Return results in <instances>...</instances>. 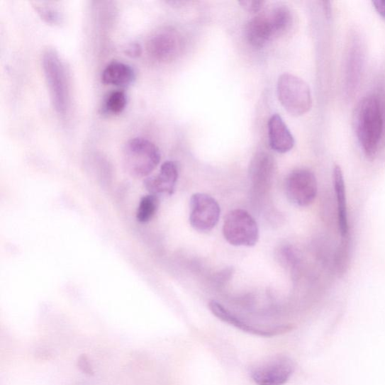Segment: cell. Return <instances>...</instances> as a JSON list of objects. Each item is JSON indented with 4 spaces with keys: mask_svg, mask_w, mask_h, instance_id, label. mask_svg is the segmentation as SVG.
Instances as JSON below:
<instances>
[{
    "mask_svg": "<svg viewBox=\"0 0 385 385\" xmlns=\"http://www.w3.org/2000/svg\"><path fill=\"white\" fill-rule=\"evenodd\" d=\"M372 4L380 16L385 19V0H377V1L372 2Z\"/></svg>",
    "mask_w": 385,
    "mask_h": 385,
    "instance_id": "obj_23",
    "label": "cell"
},
{
    "mask_svg": "<svg viewBox=\"0 0 385 385\" xmlns=\"http://www.w3.org/2000/svg\"><path fill=\"white\" fill-rule=\"evenodd\" d=\"M126 54L132 57H139L142 54V48L138 43L130 44L126 48Z\"/></svg>",
    "mask_w": 385,
    "mask_h": 385,
    "instance_id": "obj_22",
    "label": "cell"
},
{
    "mask_svg": "<svg viewBox=\"0 0 385 385\" xmlns=\"http://www.w3.org/2000/svg\"><path fill=\"white\" fill-rule=\"evenodd\" d=\"M210 311L221 320L238 328L243 332L262 337H272L279 336L291 330L289 325H279L269 328L256 327L247 323L229 311L228 308L221 303L213 301L208 303Z\"/></svg>",
    "mask_w": 385,
    "mask_h": 385,
    "instance_id": "obj_10",
    "label": "cell"
},
{
    "mask_svg": "<svg viewBox=\"0 0 385 385\" xmlns=\"http://www.w3.org/2000/svg\"><path fill=\"white\" fill-rule=\"evenodd\" d=\"M355 128L359 144L369 158L377 154L384 128L383 111L377 96L369 95L359 103Z\"/></svg>",
    "mask_w": 385,
    "mask_h": 385,
    "instance_id": "obj_1",
    "label": "cell"
},
{
    "mask_svg": "<svg viewBox=\"0 0 385 385\" xmlns=\"http://www.w3.org/2000/svg\"><path fill=\"white\" fill-rule=\"evenodd\" d=\"M43 65L50 95L57 113L65 114L69 106V85L65 67L58 55L48 50L43 57Z\"/></svg>",
    "mask_w": 385,
    "mask_h": 385,
    "instance_id": "obj_4",
    "label": "cell"
},
{
    "mask_svg": "<svg viewBox=\"0 0 385 385\" xmlns=\"http://www.w3.org/2000/svg\"><path fill=\"white\" fill-rule=\"evenodd\" d=\"M179 175L178 164L173 161H167L161 166L157 175L145 180V187L150 194L157 196L172 195L176 189Z\"/></svg>",
    "mask_w": 385,
    "mask_h": 385,
    "instance_id": "obj_12",
    "label": "cell"
},
{
    "mask_svg": "<svg viewBox=\"0 0 385 385\" xmlns=\"http://www.w3.org/2000/svg\"><path fill=\"white\" fill-rule=\"evenodd\" d=\"M280 35L276 17L271 9L253 18L245 26L246 39L255 48H262Z\"/></svg>",
    "mask_w": 385,
    "mask_h": 385,
    "instance_id": "obj_9",
    "label": "cell"
},
{
    "mask_svg": "<svg viewBox=\"0 0 385 385\" xmlns=\"http://www.w3.org/2000/svg\"><path fill=\"white\" fill-rule=\"evenodd\" d=\"M159 205L157 196L148 194L143 196L136 213V218L141 223L150 221L157 213Z\"/></svg>",
    "mask_w": 385,
    "mask_h": 385,
    "instance_id": "obj_17",
    "label": "cell"
},
{
    "mask_svg": "<svg viewBox=\"0 0 385 385\" xmlns=\"http://www.w3.org/2000/svg\"><path fill=\"white\" fill-rule=\"evenodd\" d=\"M128 104V96L122 91H116L110 93L106 97L103 106L104 113L108 115H118L125 109Z\"/></svg>",
    "mask_w": 385,
    "mask_h": 385,
    "instance_id": "obj_18",
    "label": "cell"
},
{
    "mask_svg": "<svg viewBox=\"0 0 385 385\" xmlns=\"http://www.w3.org/2000/svg\"><path fill=\"white\" fill-rule=\"evenodd\" d=\"M265 1L262 0H242L240 2V6L247 11L252 13H257L262 11L265 5Z\"/></svg>",
    "mask_w": 385,
    "mask_h": 385,
    "instance_id": "obj_20",
    "label": "cell"
},
{
    "mask_svg": "<svg viewBox=\"0 0 385 385\" xmlns=\"http://www.w3.org/2000/svg\"><path fill=\"white\" fill-rule=\"evenodd\" d=\"M34 7L37 13L48 23L56 25L61 22L62 16L60 11L54 6L43 4L36 5Z\"/></svg>",
    "mask_w": 385,
    "mask_h": 385,
    "instance_id": "obj_19",
    "label": "cell"
},
{
    "mask_svg": "<svg viewBox=\"0 0 385 385\" xmlns=\"http://www.w3.org/2000/svg\"><path fill=\"white\" fill-rule=\"evenodd\" d=\"M276 161L267 152H259L250 164V177L256 187H267L276 171Z\"/></svg>",
    "mask_w": 385,
    "mask_h": 385,
    "instance_id": "obj_14",
    "label": "cell"
},
{
    "mask_svg": "<svg viewBox=\"0 0 385 385\" xmlns=\"http://www.w3.org/2000/svg\"><path fill=\"white\" fill-rule=\"evenodd\" d=\"M277 93L280 103L291 116H302L312 108L313 98L308 85L292 74H281Z\"/></svg>",
    "mask_w": 385,
    "mask_h": 385,
    "instance_id": "obj_3",
    "label": "cell"
},
{
    "mask_svg": "<svg viewBox=\"0 0 385 385\" xmlns=\"http://www.w3.org/2000/svg\"><path fill=\"white\" fill-rule=\"evenodd\" d=\"M182 41L175 31L166 30L154 35L147 43V52L160 63H167L175 60L180 54Z\"/></svg>",
    "mask_w": 385,
    "mask_h": 385,
    "instance_id": "obj_11",
    "label": "cell"
},
{
    "mask_svg": "<svg viewBox=\"0 0 385 385\" xmlns=\"http://www.w3.org/2000/svg\"><path fill=\"white\" fill-rule=\"evenodd\" d=\"M221 216V208L215 199L208 194H194L190 201L189 221L191 227L198 232L212 230Z\"/></svg>",
    "mask_w": 385,
    "mask_h": 385,
    "instance_id": "obj_8",
    "label": "cell"
},
{
    "mask_svg": "<svg viewBox=\"0 0 385 385\" xmlns=\"http://www.w3.org/2000/svg\"><path fill=\"white\" fill-rule=\"evenodd\" d=\"M285 192L296 206L306 207L316 200L318 182L314 173L308 169L293 171L285 182Z\"/></svg>",
    "mask_w": 385,
    "mask_h": 385,
    "instance_id": "obj_7",
    "label": "cell"
},
{
    "mask_svg": "<svg viewBox=\"0 0 385 385\" xmlns=\"http://www.w3.org/2000/svg\"><path fill=\"white\" fill-rule=\"evenodd\" d=\"M269 145L272 150L284 154L294 147L295 141L293 135L279 115H273L268 123Z\"/></svg>",
    "mask_w": 385,
    "mask_h": 385,
    "instance_id": "obj_13",
    "label": "cell"
},
{
    "mask_svg": "<svg viewBox=\"0 0 385 385\" xmlns=\"http://www.w3.org/2000/svg\"><path fill=\"white\" fill-rule=\"evenodd\" d=\"M295 364L287 356H278L256 365L250 376L257 385H284L294 374Z\"/></svg>",
    "mask_w": 385,
    "mask_h": 385,
    "instance_id": "obj_6",
    "label": "cell"
},
{
    "mask_svg": "<svg viewBox=\"0 0 385 385\" xmlns=\"http://www.w3.org/2000/svg\"><path fill=\"white\" fill-rule=\"evenodd\" d=\"M101 79L106 84L126 88L134 82L135 72L131 66L122 62L113 61L104 69Z\"/></svg>",
    "mask_w": 385,
    "mask_h": 385,
    "instance_id": "obj_15",
    "label": "cell"
},
{
    "mask_svg": "<svg viewBox=\"0 0 385 385\" xmlns=\"http://www.w3.org/2000/svg\"><path fill=\"white\" fill-rule=\"evenodd\" d=\"M333 184L338 204L339 225L342 238L349 234V221H347L345 184L342 171L339 165L333 169Z\"/></svg>",
    "mask_w": 385,
    "mask_h": 385,
    "instance_id": "obj_16",
    "label": "cell"
},
{
    "mask_svg": "<svg viewBox=\"0 0 385 385\" xmlns=\"http://www.w3.org/2000/svg\"><path fill=\"white\" fill-rule=\"evenodd\" d=\"M79 369L87 375H93L94 369L90 363L89 359L84 355L81 356L78 359Z\"/></svg>",
    "mask_w": 385,
    "mask_h": 385,
    "instance_id": "obj_21",
    "label": "cell"
},
{
    "mask_svg": "<svg viewBox=\"0 0 385 385\" xmlns=\"http://www.w3.org/2000/svg\"><path fill=\"white\" fill-rule=\"evenodd\" d=\"M160 162V152L158 147L146 139H132L123 147V167L133 177H148Z\"/></svg>",
    "mask_w": 385,
    "mask_h": 385,
    "instance_id": "obj_2",
    "label": "cell"
},
{
    "mask_svg": "<svg viewBox=\"0 0 385 385\" xmlns=\"http://www.w3.org/2000/svg\"><path fill=\"white\" fill-rule=\"evenodd\" d=\"M223 234L234 246H255L259 240V228L256 220L245 210L230 211L223 221Z\"/></svg>",
    "mask_w": 385,
    "mask_h": 385,
    "instance_id": "obj_5",
    "label": "cell"
}]
</instances>
